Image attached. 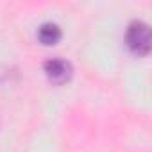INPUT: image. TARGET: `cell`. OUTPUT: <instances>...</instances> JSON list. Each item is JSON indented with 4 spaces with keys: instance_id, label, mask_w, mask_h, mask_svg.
Returning a JSON list of instances; mask_svg holds the SVG:
<instances>
[{
    "instance_id": "1",
    "label": "cell",
    "mask_w": 152,
    "mask_h": 152,
    "mask_svg": "<svg viewBox=\"0 0 152 152\" xmlns=\"http://www.w3.org/2000/svg\"><path fill=\"white\" fill-rule=\"evenodd\" d=\"M125 43L132 54H136L140 57L147 56L150 52V47H152L150 27L141 20L131 22L127 27V32H125Z\"/></svg>"
},
{
    "instance_id": "2",
    "label": "cell",
    "mask_w": 152,
    "mask_h": 152,
    "mask_svg": "<svg viewBox=\"0 0 152 152\" xmlns=\"http://www.w3.org/2000/svg\"><path fill=\"white\" fill-rule=\"evenodd\" d=\"M43 70H45L47 79L52 84H57V86H63L64 83H68L72 79V73H73L72 64L66 59H61V57H52V59L45 61Z\"/></svg>"
},
{
    "instance_id": "3",
    "label": "cell",
    "mask_w": 152,
    "mask_h": 152,
    "mask_svg": "<svg viewBox=\"0 0 152 152\" xmlns=\"http://www.w3.org/2000/svg\"><path fill=\"white\" fill-rule=\"evenodd\" d=\"M61 36H63L61 27L57 23H54V22H45L38 29V39L43 45H56L61 39Z\"/></svg>"
}]
</instances>
